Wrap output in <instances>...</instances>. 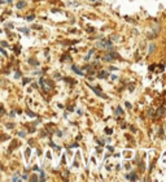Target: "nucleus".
<instances>
[{"label":"nucleus","instance_id":"obj_1","mask_svg":"<svg viewBox=\"0 0 166 182\" xmlns=\"http://www.w3.org/2000/svg\"><path fill=\"white\" fill-rule=\"evenodd\" d=\"M163 112H165V108H163V107H160V108L157 109V113H156L154 117H157V118H158V117H161L163 114Z\"/></svg>","mask_w":166,"mask_h":182},{"label":"nucleus","instance_id":"obj_2","mask_svg":"<svg viewBox=\"0 0 166 182\" xmlns=\"http://www.w3.org/2000/svg\"><path fill=\"white\" fill-rule=\"evenodd\" d=\"M126 178L127 179H131V181H135V179H137V176L132 172V174H126Z\"/></svg>","mask_w":166,"mask_h":182},{"label":"nucleus","instance_id":"obj_3","mask_svg":"<svg viewBox=\"0 0 166 182\" xmlns=\"http://www.w3.org/2000/svg\"><path fill=\"white\" fill-rule=\"evenodd\" d=\"M71 69H73V70H74V72H75V73H77V74H79V75H83V72H80V70H79V69H78V68H77V66H75V65H73V68H71Z\"/></svg>","mask_w":166,"mask_h":182},{"label":"nucleus","instance_id":"obj_4","mask_svg":"<svg viewBox=\"0 0 166 182\" xmlns=\"http://www.w3.org/2000/svg\"><path fill=\"white\" fill-rule=\"evenodd\" d=\"M25 5H26L25 1H18V3H17V8H18V9H22Z\"/></svg>","mask_w":166,"mask_h":182},{"label":"nucleus","instance_id":"obj_5","mask_svg":"<svg viewBox=\"0 0 166 182\" xmlns=\"http://www.w3.org/2000/svg\"><path fill=\"white\" fill-rule=\"evenodd\" d=\"M116 113H117V114H122V113H123V111H122V108H121V107H117Z\"/></svg>","mask_w":166,"mask_h":182},{"label":"nucleus","instance_id":"obj_6","mask_svg":"<svg viewBox=\"0 0 166 182\" xmlns=\"http://www.w3.org/2000/svg\"><path fill=\"white\" fill-rule=\"evenodd\" d=\"M14 147H17V142H16V140H14V142L12 143V146H10V147H9V152H10V151H12V150H13V148H14Z\"/></svg>","mask_w":166,"mask_h":182},{"label":"nucleus","instance_id":"obj_7","mask_svg":"<svg viewBox=\"0 0 166 182\" xmlns=\"http://www.w3.org/2000/svg\"><path fill=\"white\" fill-rule=\"evenodd\" d=\"M106 75H108V73H106V72H101L100 74H99V77H100V78H104V77H106Z\"/></svg>","mask_w":166,"mask_h":182},{"label":"nucleus","instance_id":"obj_8","mask_svg":"<svg viewBox=\"0 0 166 182\" xmlns=\"http://www.w3.org/2000/svg\"><path fill=\"white\" fill-rule=\"evenodd\" d=\"M29 64H31V65H38V61H34V60H29Z\"/></svg>","mask_w":166,"mask_h":182},{"label":"nucleus","instance_id":"obj_9","mask_svg":"<svg viewBox=\"0 0 166 182\" xmlns=\"http://www.w3.org/2000/svg\"><path fill=\"white\" fill-rule=\"evenodd\" d=\"M153 51H154V44H150V47H149V53H152Z\"/></svg>","mask_w":166,"mask_h":182},{"label":"nucleus","instance_id":"obj_10","mask_svg":"<svg viewBox=\"0 0 166 182\" xmlns=\"http://www.w3.org/2000/svg\"><path fill=\"white\" fill-rule=\"evenodd\" d=\"M25 156H26V159H27L29 156H30V148H27V150H26V152H25Z\"/></svg>","mask_w":166,"mask_h":182},{"label":"nucleus","instance_id":"obj_11","mask_svg":"<svg viewBox=\"0 0 166 182\" xmlns=\"http://www.w3.org/2000/svg\"><path fill=\"white\" fill-rule=\"evenodd\" d=\"M105 133H106V134H108V135H110V134H112V129H109V127H106V129H105Z\"/></svg>","mask_w":166,"mask_h":182},{"label":"nucleus","instance_id":"obj_12","mask_svg":"<svg viewBox=\"0 0 166 182\" xmlns=\"http://www.w3.org/2000/svg\"><path fill=\"white\" fill-rule=\"evenodd\" d=\"M12 181H20V177H18V174H16L14 177L12 178Z\"/></svg>","mask_w":166,"mask_h":182},{"label":"nucleus","instance_id":"obj_13","mask_svg":"<svg viewBox=\"0 0 166 182\" xmlns=\"http://www.w3.org/2000/svg\"><path fill=\"white\" fill-rule=\"evenodd\" d=\"M26 113H27L29 116H31V117H35V114H34L33 112H30V111H29V109H27V111H26Z\"/></svg>","mask_w":166,"mask_h":182},{"label":"nucleus","instance_id":"obj_14","mask_svg":"<svg viewBox=\"0 0 166 182\" xmlns=\"http://www.w3.org/2000/svg\"><path fill=\"white\" fill-rule=\"evenodd\" d=\"M34 17H35V16H34V14H31V16H29V17L26 18V20H27V21H33V20H34Z\"/></svg>","mask_w":166,"mask_h":182},{"label":"nucleus","instance_id":"obj_15","mask_svg":"<svg viewBox=\"0 0 166 182\" xmlns=\"http://www.w3.org/2000/svg\"><path fill=\"white\" fill-rule=\"evenodd\" d=\"M40 179H42V181H44V173H43V172H40Z\"/></svg>","mask_w":166,"mask_h":182},{"label":"nucleus","instance_id":"obj_16","mask_svg":"<svg viewBox=\"0 0 166 182\" xmlns=\"http://www.w3.org/2000/svg\"><path fill=\"white\" fill-rule=\"evenodd\" d=\"M31 181H38V177H36V176H33V177H31Z\"/></svg>","mask_w":166,"mask_h":182},{"label":"nucleus","instance_id":"obj_17","mask_svg":"<svg viewBox=\"0 0 166 182\" xmlns=\"http://www.w3.org/2000/svg\"><path fill=\"white\" fill-rule=\"evenodd\" d=\"M21 31H22V33H26V34H27V33H29V29H21Z\"/></svg>","mask_w":166,"mask_h":182},{"label":"nucleus","instance_id":"obj_18","mask_svg":"<svg viewBox=\"0 0 166 182\" xmlns=\"http://www.w3.org/2000/svg\"><path fill=\"white\" fill-rule=\"evenodd\" d=\"M30 82V79H29V78H26V79H23V85H26V83H29Z\"/></svg>","mask_w":166,"mask_h":182},{"label":"nucleus","instance_id":"obj_19","mask_svg":"<svg viewBox=\"0 0 166 182\" xmlns=\"http://www.w3.org/2000/svg\"><path fill=\"white\" fill-rule=\"evenodd\" d=\"M18 135H20V137H25V133H23V131H20V133H18Z\"/></svg>","mask_w":166,"mask_h":182},{"label":"nucleus","instance_id":"obj_20","mask_svg":"<svg viewBox=\"0 0 166 182\" xmlns=\"http://www.w3.org/2000/svg\"><path fill=\"white\" fill-rule=\"evenodd\" d=\"M20 77H21V73L17 72V73H16V78H20Z\"/></svg>","mask_w":166,"mask_h":182},{"label":"nucleus","instance_id":"obj_21","mask_svg":"<svg viewBox=\"0 0 166 182\" xmlns=\"http://www.w3.org/2000/svg\"><path fill=\"white\" fill-rule=\"evenodd\" d=\"M3 113H4V109H3V107L0 105V114H3Z\"/></svg>","mask_w":166,"mask_h":182},{"label":"nucleus","instance_id":"obj_22","mask_svg":"<svg viewBox=\"0 0 166 182\" xmlns=\"http://www.w3.org/2000/svg\"><path fill=\"white\" fill-rule=\"evenodd\" d=\"M1 46H5V47H8V43H7V42H1Z\"/></svg>","mask_w":166,"mask_h":182},{"label":"nucleus","instance_id":"obj_23","mask_svg":"<svg viewBox=\"0 0 166 182\" xmlns=\"http://www.w3.org/2000/svg\"><path fill=\"white\" fill-rule=\"evenodd\" d=\"M8 3H12V0H8Z\"/></svg>","mask_w":166,"mask_h":182},{"label":"nucleus","instance_id":"obj_24","mask_svg":"<svg viewBox=\"0 0 166 182\" xmlns=\"http://www.w3.org/2000/svg\"><path fill=\"white\" fill-rule=\"evenodd\" d=\"M1 3H3V0H0V4H1Z\"/></svg>","mask_w":166,"mask_h":182}]
</instances>
